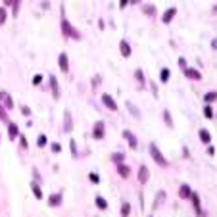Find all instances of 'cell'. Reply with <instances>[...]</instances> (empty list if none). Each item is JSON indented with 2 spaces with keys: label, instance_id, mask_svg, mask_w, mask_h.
<instances>
[{
  "label": "cell",
  "instance_id": "6da1fadb",
  "mask_svg": "<svg viewBox=\"0 0 217 217\" xmlns=\"http://www.w3.org/2000/svg\"><path fill=\"white\" fill-rule=\"evenodd\" d=\"M62 31H64V35L65 37H69V39H75V40H79L81 39V33H79L69 21H67V17H65V14H64V10H62Z\"/></svg>",
  "mask_w": 217,
  "mask_h": 217
},
{
  "label": "cell",
  "instance_id": "7a4b0ae2",
  "mask_svg": "<svg viewBox=\"0 0 217 217\" xmlns=\"http://www.w3.org/2000/svg\"><path fill=\"white\" fill-rule=\"evenodd\" d=\"M150 154H152V158H154V162L159 165V167H167L169 165V162L162 156V152H159V148L156 146V142H152L150 144Z\"/></svg>",
  "mask_w": 217,
  "mask_h": 217
},
{
  "label": "cell",
  "instance_id": "3957f363",
  "mask_svg": "<svg viewBox=\"0 0 217 217\" xmlns=\"http://www.w3.org/2000/svg\"><path fill=\"white\" fill-rule=\"evenodd\" d=\"M92 134H94V139H96V140H102V139H104V121H98V123L94 125Z\"/></svg>",
  "mask_w": 217,
  "mask_h": 217
},
{
  "label": "cell",
  "instance_id": "277c9868",
  "mask_svg": "<svg viewBox=\"0 0 217 217\" xmlns=\"http://www.w3.org/2000/svg\"><path fill=\"white\" fill-rule=\"evenodd\" d=\"M182 71H185V75H186L188 79H194V81H200V79H202V73H200L198 69H192V67H185Z\"/></svg>",
  "mask_w": 217,
  "mask_h": 217
},
{
  "label": "cell",
  "instance_id": "5b68a950",
  "mask_svg": "<svg viewBox=\"0 0 217 217\" xmlns=\"http://www.w3.org/2000/svg\"><path fill=\"white\" fill-rule=\"evenodd\" d=\"M102 102H104L111 111H117V104H116V100H113L110 94H102Z\"/></svg>",
  "mask_w": 217,
  "mask_h": 217
},
{
  "label": "cell",
  "instance_id": "8992f818",
  "mask_svg": "<svg viewBox=\"0 0 217 217\" xmlns=\"http://www.w3.org/2000/svg\"><path fill=\"white\" fill-rule=\"evenodd\" d=\"M175 16H177V8H169V10H165V14H163L162 21H163V23H171Z\"/></svg>",
  "mask_w": 217,
  "mask_h": 217
},
{
  "label": "cell",
  "instance_id": "52a82bcc",
  "mask_svg": "<svg viewBox=\"0 0 217 217\" xmlns=\"http://www.w3.org/2000/svg\"><path fill=\"white\" fill-rule=\"evenodd\" d=\"M123 136L129 140V146H131V148H136V146H139V142H136V136H134L131 131H127V129H125V131H123Z\"/></svg>",
  "mask_w": 217,
  "mask_h": 217
},
{
  "label": "cell",
  "instance_id": "ba28073f",
  "mask_svg": "<svg viewBox=\"0 0 217 217\" xmlns=\"http://www.w3.org/2000/svg\"><path fill=\"white\" fill-rule=\"evenodd\" d=\"M119 48H121V56H125V58H129V56H131V46H129V42L125 39L119 42Z\"/></svg>",
  "mask_w": 217,
  "mask_h": 217
},
{
  "label": "cell",
  "instance_id": "9c48e42d",
  "mask_svg": "<svg viewBox=\"0 0 217 217\" xmlns=\"http://www.w3.org/2000/svg\"><path fill=\"white\" fill-rule=\"evenodd\" d=\"M50 87H52V96L58 100L60 98V88H58V81H56V77H50Z\"/></svg>",
  "mask_w": 217,
  "mask_h": 217
},
{
  "label": "cell",
  "instance_id": "30bf717a",
  "mask_svg": "<svg viewBox=\"0 0 217 217\" xmlns=\"http://www.w3.org/2000/svg\"><path fill=\"white\" fill-rule=\"evenodd\" d=\"M0 100H2L4 104H6V108H8V110H12V108H14V102H12V98H10V94H8V92H4V90L0 92Z\"/></svg>",
  "mask_w": 217,
  "mask_h": 217
},
{
  "label": "cell",
  "instance_id": "8fae6325",
  "mask_svg": "<svg viewBox=\"0 0 217 217\" xmlns=\"http://www.w3.org/2000/svg\"><path fill=\"white\" fill-rule=\"evenodd\" d=\"M148 177H150V173H148V167H146V165H140V169H139V181H140V182H146Z\"/></svg>",
  "mask_w": 217,
  "mask_h": 217
},
{
  "label": "cell",
  "instance_id": "7c38bea8",
  "mask_svg": "<svg viewBox=\"0 0 217 217\" xmlns=\"http://www.w3.org/2000/svg\"><path fill=\"white\" fill-rule=\"evenodd\" d=\"M8 134H10V139H12V140L19 134V129H17L16 123H8Z\"/></svg>",
  "mask_w": 217,
  "mask_h": 217
},
{
  "label": "cell",
  "instance_id": "4fadbf2b",
  "mask_svg": "<svg viewBox=\"0 0 217 217\" xmlns=\"http://www.w3.org/2000/svg\"><path fill=\"white\" fill-rule=\"evenodd\" d=\"M190 194H192V190H190L188 185H181V188H179V196L181 198H190Z\"/></svg>",
  "mask_w": 217,
  "mask_h": 217
},
{
  "label": "cell",
  "instance_id": "5bb4252c",
  "mask_svg": "<svg viewBox=\"0 0 217 217\" xmlns=\"http://www.w3.org/2000/svg\"><path fill=\"white\" fill-rule=\"evenodd\" d=\"M48 204H50V205H60V204H62V192L52 194V196L48 198Z\"/></svg>",
  "mask_w": 217,
  "mask_h": 217
},
{
  "label": "cell",
  "instance_id": "9a60e30c",
  "mask_svg": "<svg viewBox=\"0 0 217 217\" xmlns=\"http://www.w3.org/2000/svg\"><path fill=\"white\" fill-rule=\"evenodd\" d=\"M69 60H67V54H60V69L62 71H67L69 69V64H67Z\"/></svg>",
  "mask_w": 217,
  "mask_h": 217
},
{
  "label": "cell",
  "instance_id": "2e32d148",
  "mask_svg": "<svg viewBox=\"0 0 217 217\" xmlns=\"http://www.w3.org/2000/svg\"><path fill=\"white\" fill-rule=\"evenodd\" d=\"M200 140H202L204 144H210V142H211V134H210V131L200 129Z\"/></svg>",
  "mask_w": 217,
  "mask_h": 217
},
{
  "label": "cell",
  "instance_id": "e0dca14e",
  "mask_svg": "<svg viewBox=\"0 0 217 217\" xmlns=\"http://www.w3.org/2000/svg\"><path fill=\"white\" fill-rule=\"evenodd\" d=\"M142 12L146 16H156V8L152 4H142Z\"/></svg>",
  "mask_w": 217,
  "mask_h": 217
},
{
  "label": "cell",
  "instance_id": "ac0fdd59",
  "mask_svg": "<svg viewBox=\"0 0 217 217\" xmlns=\"http://www.w3.org/2000/svg\"><path fill=\"white\" fill-rule=\"evenodd\" d=\"M117 171H119V175H121V177H129V173H131L129 165H123V163L117 165Z\"/></svg>",
  "mask_w": 217,
  "mask_h": 217
},
{
  "label": "cell",
  "instance_id": "d6986e66",
  "mask_svg": "<svg viewBox=\"0 0 217 217\" xmlns=\"http://www.w3.org/2000/svg\"><path fill=\"white\" fill-rule=\"evenodd\" d=\"M129 213H131L129 202H123V204H121V215H123V217H129Z\"/></svg>",
  "mask_w": 217,
  "mask_h": 217
},
{
  "label": "cell",
  "instance_id": "ffe728a7",
  "mask_svg": "<svg viewBox=\"0 0 217 217\" xmlns=\"http://www.w3.org/2000/svg\"><path fill=\"white\" fill-rule=\"evenodd\" d=\"M159 81H162V83H167L169 81V69H167V67H163L162 73H159Z\"/></svg>",
  "mask_w": 217,
  "mask_h": 217
},
{
  "label": "cell",
  "instance_id": "44dd1931",
  "mask_svg": "<svg viewBox=\"0 0 217 217\" xmlns=\"http://www.w3.org/2000/svg\"><path fill=\"white\" fill-rule=\"evenodd\" d=\"M94 202H96V205H98L100 210H106V208H108V202L102 198V196H96V200H94Z\"/></svg>",
  "mask_w": 217,
  "mask_h": 217
},
{
  "label": "cell",
  "instance_id": "7402d4cb",
  "mask_svg": "<svg viewBox=\"0 0 217 217\" xmlns=\"http://www.w3.org/2000/svg\"><path fill=\"white\" fill-rule=\"evenodd\" d=\"M31 188H33V194H35V196H37V198L40 200V198H42V190H40V186L33 182V185H31Z\"/></svg>",
  "mask_w": 217,
  "mask_h": 217
},
{
  "label": "cell",
  "instance_id": "603a6c76",
  "mask_svg": "<svg viewBox=\"0 0 217 217\" xmlns=\"http://www.w3.org/2000/svg\"><path fill=\"white\" fill-rule=\"evenodd\" d=\"M204 100L208 102V104H210V102H213V100H217V92H215V90H211V92H208V94L204 96Z\"/></svg>",
  "mask_w": 217,
  "mask_h": 217
},
{
  "label": "cell",
  "instance_id": "cb8c5ba5",
  "mask_svg": "<svg viewBox=\"0 0 217 217\" xmlns=\"http://www.w3.org/2000/svg\"><path fill=\"white\" fill-rule=\"evenodd\" d=\"M127 108L131 110V113H133V116H134V117H140V113H139V110H136V108H134V104H131V102H127Z\"/></svg>",
  "mask_w": 217,
  "mask_h": 217
},
{
  "label": "cell",
  "instance_id": "d4e9b609",
  "mask_svg": "<svg viewBox=\"0 0 217 217\" xmlns=\"http://www.w3.org/2000/svg\"><path fill=\"white\" fill-rule=\"evenodd\" d=\"M111 162H116V163L119 165V163L123 162V154H121V152H117V154H113V156H111Z\"/></svg>",
  "mask_w": 217,
  "mask_h": 217
},
{
  "label": "cell",
  "instance_id": "484cf974",
  "mask_svg": "<svg viewBox=\"0 0 217 217\" xmlns=\"http://www.w3.org/2000/svg\"><path fill=\"white\" fill-rule=\"evenodd\" d=\"M65 131H71V116H69V111H65Z\"/></svg>",
  "mask_w": 217,
  "mask_h": 217
},
{
  "label": "cell",
  "instance_id": "4316f807",
  "mask_svg": "<svg viewBox=\"0 0 217 217\" xmlns=\"http://www.w3.org/2000/svg\"><path fill=\"white\" fill-rule=\"evenodd\" d=\"M134 75H136V81L144 85V73H142V69H136V71H134Z\"/></svg>",
  "mask_w": 217,
  "mask_h": 217
},
{
  "label": "cell",
  "instance_id": "83f0119b",
  "mask_svg": "<svg viewBox=\"0 0 217 217\" xmlns=\"http://www.w3.org/2000/svg\"><path fill=\"white\" fill-rule=\"evenodd\" d=\"M163 119H165V123H167V127H173V121H171V116H169L167 110L163 111Z\"/></svg>",
  "mask_w": 217,
  "mask_h": 217
},
{
  "label": "cell",
  "instance_id": "f1b7e54d",
  "mask_svg": "<svg viewBox=\"0 0 217 217\" xmlns=\"http://www.w3.org/2000/svg\"><path fill=\"white\" fill-rule=\"evenodd\" d=\"M8 14H6V10L4 8H0V25H4V21H6Z\"/></svg>",
  "mask_w": 217,
  "mask_h": 217
},
{
  "label": "cell",
  "instance_id": "f546056e",
  "mask_svg": "<svg viewBox=\"0 0 217 217\" xmlns=\"http://www.w3.org/2000/svg\"><path fill=\"white\" fill-rule=\"evenodd\" d=\"M204 116H205V117H213V111H211V106H205V108H204Z\"/></svg>",
  "mask_w": 217,
  "mask_h": 217
},
{
  "label": "cell",
  "instance_id": "4dcf8cb0",
  "mask_svg": "<svg viewBox=\"0 0 217 217\" xmlns=\"http://www.w3.org/2000/svg\"><path fill=\"white\" fill-rule=\"evenodd\" d=\"M19 2H21V0H14V2H12V6H14V16H17V12H19Z\"/></svg>",
  "mask_w": 217,
  "mask_h": 217
},
{
  "label": "cell",
  "instance_id": "1f68e13d",
  "mask_svg": "<svg viewBox=\"0 0 217 217\" xmlns=\"http://www.w3.org/2000/svg\"><path fill=\"white\" fill-rule=\"evenodd\" d=\"M37 144H39V146H44V144H46V136L40 134V136H39V140H37Z\"/></svg>",
  "mask_w": 217,
  "mask_h": 217
},
{
  "label": "cell",
  "instance_id": "d6a6232c",
  "mask_svg": "<svg viewBox=\"0 0 217 217\" xmlns=\"http://www.w3.org/2000/svg\"><path fill=\"white\" fill-rule=\"evenodd\" d=\"M88 179L92 181V182H98V181H100V177H98L96 173H90V175H88Z\"/></svg>",
  "mask_w": 217,
  "mask_h": 217
},
{
  "label": "cell",
  "instance_id": "836d02e7",
  "mask_svg": "<svg viewBox=\"0 0 217 217\" xmlns=\"http://www.w3.org/2000/svg\"><path fill=\"white\" fill-rule=\"evenodd\" d=\"M40 81H42V77H40V75H35V77H33V85H39Z\"/></svg>",
  "mask_w": 217,
  "mask_h": 217
},
{
  "label": "cell",
  "instance_id": "e575fe53",
  "mask_svg": "<svg viewBox=\"0 0 217 217\" xmlns=\"http://www.w3.org/2000/svg\"><path fill=\"white\" fill-rule=\"evenodd\" d=\"M179 65L185 69V67H186V60H185V58H179Z\"/></svg>",
  "mask_w": 217,
  "mask_h": 217
},
{
  "label": "cell",
  "instance_id": "d590c367",
  "mask_svg": "<svg viewBox=\"0 0 217 217\" xmlns=\"http://www.w3.org/2000/svg\"><path fill=\"white\" fill-rule=\"evenodd\" d=\"M0 117H2V119H8V117H6V111H4L2 106H0Z\"/></svg>",
  "mask_w": 217,
  "mask_h": 217
},
{
  "label": "cell",
  "instance_id": "8d00e7d4",
  "mask_svg": "<svg viewBox=\"0 0 217 217\" xmlns=\"http://www.w3.org/2000/svg\"><path fill=\"white\" fill-rule=\"evenodd\" d=\"M127 2H129V0H119V8H125V6H127Z\"/></svg>",
  "mask_w": 217,
  "mask_h": 217
},
{
  "label": "cell",
  "instance_id": "74e56055",
  "mask_svg": "<svg viewBox=\"0 0 217 217\" xmlns=\"http://www.w3.org/2000/svg\"><path fill=\"white\" fill-rule=\"evenodd\" d=\"M52 150L54 152H60V144H52Z\"/></svg>",
  "mask_w": 217,
  "mask_h": 217
},
{
  "label": "cell",
  "instance_id": "f35d334b",
  "mask_svg": "<svg viewBox=\"0 0 217 217\" xmlns=\"http://www.w3.org/2000/svg\"><path fill=\"white\" fill-rule=\"evenodd\" d=\"M21 111H23V116H29V113H31V110H29V108H23Z\"/></svg>",
  "mask_w": 217,
  "mask_h": 217
},
{
  "label": "cell",
  "instance_id": "ab89813d",
  "mask_svg": "<svg viewBox=\"0 0 217 217\" xmlns=\"http://www.w3.org/2000/svg\"><path fill=\"white\" fill-rule=\"evenodd\" d=\"M211 46H213V48L217 50V39H213V40H211Z\"/></svg>",
  "mask_w": 217,
  "mask_h": 217
},
{
  "label": "cell",
  "instance_id": "60d3db41",
  "mask_svg": "<svg viewBox=\"0 0 217 217\" xmlns=\"http://www.w3.org/2000/svg\"><path fill=\"white\" fill-rule=\"evenodd\" d=\"M12 2H14V0H4V4H6V6H10Z\"/></svg>",
  "mask_w": 217,
  "mask_h": 217
}]
</instances>
